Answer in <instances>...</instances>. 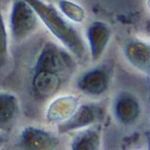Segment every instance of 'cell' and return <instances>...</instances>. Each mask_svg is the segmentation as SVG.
<instances>
[{
	"label": "cell",
	"instance_id": "cell-1",
	"mask_svg": "<svg viewBox=\"0 0 150 150\" xmlns=\"http://www.w3.org/2000/svg\"><path fill=\"white\" fill-rule=\"evenodd\" d=\"M75 69L71 55L53 42L44 44L33 67L31 81L33 95L47 99L55 95Z\"/></svg>",
	"mask_w": 150,
	"mask_h": 150
},
{
	"label": "cell",
	"instance_id": "cell-2",
	"mask_svg": "<svg viewBox=\"0 0 150 150\" xmlns=\"http://www.w3.org/2000/svg\"><path fill=\"white\" fill-rule=\"evenodd\" d=\"M34 11L54 36L74 54L77 58H83L86 53V46L77 29L53 4L43 0H24Z\"/></svg>",
	"mask_w": 150,
	"mask_h": 150
},
{
	"label": "cell",
	"instance_id": "cell-3",
	"mask_svg": "<svg viewBox=\"0 0 150 150\" xmlns=\"http://www.w3.org/2000/svg\"><path fill=\"white\" fill-rule=\"evenodd\" d=\"M9 25L12 38L16 42H21L36 29L38 17L25 1L12 0Z\"/></svg>",
	"mask_w": 150,
	"mask_h": 150
},
{
	"label": "cell",
	"instance_id": "cell-4",
	"mask_svg": "<svg viewBox=\"0 0 150 150\" xmlns=\"http://www.w3.org/2000/svg\"><path fill=\"white\" fill-rule=\"evenodd\" d=\"M112 73V66L107 64L99 65L83 73L76 80V87L84 95L100 96L108 90Z\"/></svg>",
	"mask_w": 150,
	"mask_h": 150
},
{
	"label": "cell",
	"instance_id": "cell-5",
	"mask_svg": "<svg viewBox=\"0 0 150 150\" xmlns=\"http://www.w3.org/2000/svg\"><path fill=\"white\" fill-rule=\"evenodd\" d=\"M105 116V109L100 104L87 103L78 105L75 112L66 120L58 124L60 133L83 129L100 122Z\"/></svg>",
	"mask_w": 150,
	"mask_h": 150
},
{
	"label": "cell",
	"instance_id": "cell-6",
	"mask_svg": "<svg viewBox=\"0 0 150 150\" xmlns=\"http://www.w3.org/2000/svg\"><path fill=\"white\" fill-rule=\"evenodd\" d=\"M59 143L60 140L54 134L34 126L25 127L19 136V145L24 149H54Z\"/></svg>",
	"mask_w": 150,
	"mask_h": 150
},
{
	"label": "cell",
	"instance_id": "cell-7",
	"mask_svg": "<svg viewBox=\"0 0 150 150\" xmlns=\"http://www.w3.org/2000/svg\"><path fill=\"white\" fill-rule=\"evenodd\" d=\"M142 112L139 100L133 94L124 91L118 94L113 103V113L121 125L130 126L135 123Z\"/></svg>",
	"mask_w": 150,
	"mask_h": 150
},
{
	"label": "cell",
	"instance_id": "cell-8",
	"mask_svg": "<svg viewBox=\"0 0 150 150\" xmlns=\"http://www.w3.org/2000/svg\"><path fill=\"white\" fill-rule=\"evenodd\" d=\"M111 36L112 31L106 23L96 20L89 25L86 30V37L92 61L100 59L109 44Z\"/></svg>",
	"mask_w": 150,
	"mask_h": 150
},
{
	"label": "cell",
	"instance_id": "cell-9",
	"mask_svg": "<svg viewBox=\"0 0 150 150\" xmlns=\"http://www.w3.org/2000/svg\"><path fill=\"white\" fill-rule=\"evenodd\" d=\"M124 54L127 61L137 70L149 75L150 50L149 44L138 40H129L124 47Z\"/></svg>",
	"mask_w": 150,
	"mask_h": 150
},
{
	"label": "cell",
	"instance_id": "cell-10",
	"mask_svg": "<svg viewBox=\"0 0 150 150\" xmlns=\"http://www.w3.org/2000/svg\"><path fill=\"white\" fill-rule=\"evenodd\" d=\"M79 99L74 95L61 96L54 100L49 105L46 118L50 123H61L68 119L77 109Z\"/></svg>",
	"mask_w": 150,
	"mask_h": 150
},
{
	"label": "cell",
	"instance_id": "cell-11",
	"mask_svg": "<svg viewBox=\"0 0 150 150\" xmlns=\"http://www.w3.org/2000/svg\"><path fill=\"white\" fill-rule=\"evenodd\" d=\"M18 112L17 97L8 92H0V131H7Z\"/></svg>",
	"mask_w": 150,
	"mask_h": 150
},
{
	"label": "cell",
	"instance_id": "cell-12",
	"mask_svg": "<svg viewBox=\"0 0 150 150\" xmlns=\"http://www.w3.org/2000/svg\"><path fill=\"white\" fill-rule=\"evenodd\" d=\"M101 146V131L99 127L91 126L78 133L71 142L73 150H96Z\"/></svg>",
	"mask_w": 150,
	"mask_h": 150
},
{
	"label": "cell",
	"instance_id": "cell-13",
	"mask_svg": "<svg viewBox=\"0 0 150 150\" xmlns=\"http://www.w3.org/2000/svg\"><path fill=\"white\" fill-rule=\"evenodd\" d=\"M58 9L67 19L75 23L83 22L86 16L84 9L81 5L69 0H60Z\"/></svg>",
	"mask_w": 150,
	"mask_h": 150
},
{
	"label": "cell",
	"instance_id": "cell-14",
	"mask_svg": "<svg viewBox=\"0 0 150 150\" xmlns=\"http://www.w3.org/2000/svg\"><path fill=\"white\" fill-rule=\"evenodd\" d=\"M8 34L4 19L0 10V70L4 68L9 60Z\"/></svg>",
	"mask_w": 150,
	"mask_h": 150
},
{
	"label": "cell",
	"instance_id": "cell-15",
	"mask_svg": "<svg viewBox=\"0 0 150 150\" xmlns=\"http://www.w3.org/2000/svg\"><path fill=\"white\" fill-rule=\"evenodd\" d=\"M0 132H2V131H0ZM4 140H5V138H4V135L3 134V133H0V147L4 144Z\"/></svg>",
	"mask_w": 150,
	"mask_h": 150
}]
</instances>
